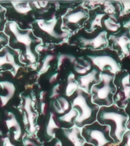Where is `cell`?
<instances>
[{
  "instance_id": "cell-12",
  "label": "cell",
  "mask_w": 130,
  "mask_h": 146,
  "mask_svg": "<svg viewBox=\"0 0 130 146\" xmlns=\"http://www.w3.org/2000/svg\"><path fill=\"white\" fill-rule=\"evenodd\" d=\"M100 73L101 72L94 66V68L87 75L76 76V80L78 82L79 89L84 91L85 93L91 94V88L94 84H98L100 82Z\"/></svg>"
},
{
  "instance_id": "cell-1",
  "label": "cell",
  "mask_w": 130,
  "mask_h": 146,
  "mask_svg": "<svg viewBox=\"0 0 130 146\" xmlns=\"http://www.w3.org/2000/svg\"><path fill=\"white\" fill-rule=\"evenodd\" d=\"M98 123L109 126L110 136L114 143L117 145L121 141L123 134L126 132L128 116L125 110L112 104L108 107H100L97 116Z\"/></svg>"
},
{
  "instance_id": "cell-27",
  "label": "cell",
  "mask_w": 130,
  "mask_h": 146,
  "mask_svg": "<svg viewBox=\"0 0 130 146\" xmlns=\"http://www.w3.org/2000/svg\"><path fill=\"white\" fill-rule=\"evenodd\" d=\"M116 146H130V130H126L123 134L121 141Z\"/></svg>"
},
{
  "instance_id": "cell-22",
  "label": "cell",
  "mask_w": 130,
  "mask_h": 146,
  "mask_svg": "<svg viewBox=\"0 0 130 146\" xmlns=\"http://www.w3.org/2000/svg\"><path fill=\"white\" fill-rule=\"evenodd\" d=\"M79 88L78 82L76 80V77L74 73H70L67 77V83L65 89V94L66 98H71Z\"/></svg>"
},
{
  "instance_id": "cell-24",
  "label": "cell",
  "mask_w": 130,
  "mask_h": 146,
  "mask_svg": "<svg viewBox=\"0 0 130 146\" xmlns=\"http://www.w3.org/2000/svg\"><path fill=\"white\" fill-rule=\"evenodd\" d=\"M11 5L15 11L20 15H27L32 11V5L30 2L26 1H11Z\"/></svg>"
},
{
  "instance_id": "cell-25",
  "label": "cell",
  "mask_w": 130,
  "mask_h": 146,
  "mask_svg": "<svg viewBox=\"0 0 130 146\" xmlns=\"http://www.w3.org/2000/svg\"><path fill=\"white\" fill-rule=\"evenodd\" d=\"M59 125L58 122L55 119L54 114L51 113H50V118L48 120V123L46 125V132L48 136H50V138H54L55 137V130L59 129Z\"/></svg>"
},
{
  "instance_id": "cell-9",
  "label": "cell",
  "mask_w": 130,
  "mask_h": 146,
  "mask_svg": "<svg viewBox=\"0 0 130 146\" xmlns=\"http://www.w3.org/2000/svg\"><path fill=\"white\" fill-rule=\"evenodd\" d=\"M109 45L112 50L117 52L121 59L130 53V34L127 29L119 31L116 34L108 36Z\"/></svg>"
},
{
  "instance_id": "cell-7",
  "label": "cell",
  "mask_w": 130,
  "mask_h": 146,
  "mask_svg": "<svg viewBox=\"0 0 130 146\" xmlns=\"http://www.w3.org/2000/svg\"><path fill=\"white\" fill-rule=\"evenodd\" d=\"M113 83L116 93L113 96V104L125 109L130 102V74L120 70L115 75Z\"/></svg>"
},
{
  "instance_id": "cell-11",
  "label": "cell",
  "mask_w": 130,
  "mask_h": 146,
  "mask_svg": "<svg viewBox=\"0 0 130 146\" xmlns=\"http://www.w3.org/2000/svg\"><path fill=\"white\" fill-rule=\"evenodd\" d=\"M36 24L41 31L55 40H65L68 36V32L62 31L58 27V20L55 17H52L49 20L36 19Z\"/></svg>"
},
{
  "instance_id": "cell-31",
  "label": "cell",
  "mask_w": 130,
  "mask_h": 146,
  "mask_svg": "<svg viewBox=\"0 0 130 146\" xmlns=\"http://www.w3.org/2000/svg\"><path fill=\"white\" fill-rule=\"evenodd\" d=\"M8 42V37L6 35L0 34V49Z\"/></svg>"
},
{
  "instance_id": "cell-34",
  "label": "cell",
  "mask_w": 130,
  "mask_h": 146,
  "mask_svg": "<svg viewBox=\"0 0 130 146\" xmlns=\"http://www.w3.org/2000/svg\"><path fill=\"white\" fill-rule=\"evenodd\" d=\"M57 76H58V73H54L52 74L50 78V83H53L56 81L57 79Z\"/></svg>"
},
{
  "instance_id": "cell-29",
  "label": "cell",
  "mask_w": 130,
  "mask_h": 146,
  "mask_svg": "<svg viewBox=\"0 0 130 146\" xmlns=\"http://www.w3.org/2000/svg\"><path fill=\"white\" fill-rule=\"evenodd\" d=\"M59 84H56L54 87H53V88L52 90V94H51V95H50V98H56L58 97H59Z\"/></svg>"
},
{
  "instance_id": "cell-28",
  "label": "cell",
  "mask_w": 130,
  "mask_h": 146,
  "mask_svg": "<svg viewBox=\"0 0 130 146\" xmlns=\"http://www.w3.org/2000/svg\"><path fill=\"white\" fill-rule=\"evenodd\" d=\"M122 10L119 14V15H125L126 14L130 13V1H125V2H120Z\"/></svg>"
},
{
  "instance_id": "cell-6",
  "label": "cell",
  "mask_w": 130,
  "mask_h": 146,
  "mask_svg": "<svg viewBox=\"0 0 130 146\" xmlns=\"http://www.w3.org/2000/svg\"><path fill=\"white\" fill-rule=\"evenodd\" d=\"M88 57L95 67L101 72H109L116 75L121 70L120 58L112 49H103V50L94 51L91 54L87 55Z\"/></svg>"
},
{
  "instance_id": "cell-36",
  "label": "cell",
  "mask_w": 130,
  "mask_h": 146,
  "mask_svg": "<svg viewBox=\"0 0 130 146\" xmlns=\"http://www.w3.org/2000/svg\"><path fill=\"white\" fill-rule=\"evenodd\" d=\"M2 12H3V9L0 6V29L2 28Z\"/></svg>"
},
{
  "instance_id": "cell-21",
  "label": "cell",
  "mask_w": 130,
  "mask_h": 146,
  "mask_svg": "<svg viewBox=\"0 0 130 146\" xmlns=\"http://www.w3.org/2000/svg\"><path fill=\"white\" fill-rule=\"evenodd\" d=\"M9 66L13 68L14 72L15 75L19 69V66L16 63L14 55L7 48H5L3 50V54L0 55V68Z\"/></svg>"
},
{
  "instance_id": "cell-18",
  "label": "cell",
  "mask_w": 130,
  "mask_h": 146,
  "mask_svg": "<svg viewBox=\"0 0 130 146\" xmlns=\"http://www.w3.org/2000/svg\"><path fill=\"white\" fill-rule=\"evenodd\" d=\"M102 28L110 35L118 33L121 29V24L115 15H107L102 21Z\"/></svg>"
},
{
  "instance_id": "cell-23",
  "label": "cell",
  "mask_w": 130,
  "mask_h": 146,
  "mask_svg": "<svg viewBox=\"0 0 130 146\" xmlns=\"http://www.w3.org/2000/svg\"><path fill=\"white\" fill-rule=\"evenodd\" d=\"M78 112L77 110L74 109L72 107V109L68 111L64 115H62L58 118L59 123H65L66 125H68V129L72 127L73 125H75V120L78 116Z\"/></svg>"
},
{
  "instance_id": "cell-37",
  "label": "cell",
  "mask_w": 130,
  "mask_h": 146,
  "mask_svg": "<svg viewBox=\"0 0 130 146\" xmlns=\"http://www.w3.org/2000/svg\"><path fill=\"white\" fill-rule=\"evenodd\" d=\"M54 146H62V142H61V141L58 140V141H57L56 142V144H55Z\"/></svg>"
},
{
  "instance_id": "cell-32",
  "label": "cell",
  "mask_w": 130,
  "mask_h": 146,
  "mask_svg": "<svg viewBox=\"0 0 130 146\" xmlns=\"http://www.w3.org/2000/svg\"><path fill=\"white\" fill-rule=\"evenodd\" d=\"M2 142H3L2 146H15L14 144L11 143L9 137H5L4 139H2Z\"/></svg>"
},
{
  "instance_id": "cell-2",
  "label": "cell",
  "mask_w": 130,
  "mask_h": 146,
  "mask_svg": "<svg viewBox=\"0 0 130 146\" xmlns=\"http://www.w3.org/2000/svg\"><path fill=\"white\" fill-rule=\"evenodd\" d=\"M73 96L74 98L71 102L72 107L77 110L79 113L75 120V125L82 129L97 121L100 107L92 101L91 94L85 93L78 88Z\"/></svg>"
},
{
  "instance_id": "cell-15",
  "label": "cell",
  "mask_w": 130,
  "mask_h": 146,
  "mask_svg": "<svg viewBox=\"0 0 130 146\" xmlns=\"http://www.w3.org/2000/svg\"><path fill=\"white\" fill-rule=\"evenodd\" d=\"M72 65L73 70L75 72L74 74L77 76L87 75L94 68L92 62L88 57H80L78 59H76Z\"/></svg>"
},
{
  "instance_id": "cell-14",
  "label": "cell",
  "mask_w": 130,
  "mask_h": 146,
  "mask_svg": "<svg viewBox=\"0 0 130 146\" xmlns=\"http://www.w3.org/2000/svg\"><path fill=\"white\" fill-rule=\"evenodd\" d=\"M63 134L72 146H84L85 144V141L82 135V129L75 125L69 129H63Z\"/></svg>"
},
{
  "instance_id": "cell-19",
  "label": "cell",
  "mask_w": 130,
  "mask_h": 146,
  "mask_svg": "<svg viewBox=\"0 0 130 146\" xmlns=\"http://www.w3.org/2000/svg\"><path fill=\"white\" fill-rule=\"evenodd\" d=\"M52 108L56 113L62 116L72 109V103L66 97L59 96L52 101Z\"/></svg>"
},
{
  "instance_id": "cell-26",
  "label": "cell",
  "mask_w": 130,
  "mask_h": 146,
  "mask_svg": "<svg viewBox=\"0 0 130 146\" xmlns=\"http://www.w3.org/2000/svg\"><path fill=\"white\" fill-rule=\"evenodd\" d=\"M55 59V56L53 55L48 54L46 55L43 59V63H42V66H41L38 72V75H40L42 74H44L49 70L50 68V63L52 62V60Z\"/></svg>"
},
{
  "instance_id": "cell-20",
  "label": "cell",
  "mask_w": 130,
  "mask_h": 146,
  "mask_svg": "<svg viewBox=\"0 0 130 146\" xmlns=\"http://www.w3.org/2000/svg\"><path fill=\"white\" fill-rule=\"evenodd\" d=\"M5 124L9 129H12L13 131L14 140L18 141L22 135V130L20 123H18V119L13 113L9 112L8 114V119L5 121Z\"/></svg>"
},
{
  "instance_id": "cell-10",
  "label": "cell",
  "mask_w": 130,
  "mask_h": 146,
  "mask_svg": "<svg viewBox=\"0 0 130 146\" xmlns=\"http://www.w3.org/2000/svg\"><path fill=\"white\" fill-rule=\"evenodd\" d=\"M89 18L88 10L84 7H77L64 16L63 24L69 29L75 31L83 26Z\"/></svg>"
},
{
  "instance_id": "cell-17",
  "label": "cell",
  "mask_w": 130,
  "mask_h": 146,
  "mask_svg": "<svg viewBox=\"0 0 130 146\" xmlns=\"http://www.w3.org/2000/svg\"><path fill=\"white\" fill-rule=\"evenodd\" d=\"M0 88L2 91H5L4 95H0V104L1 107H3L10 101L15 94V86L12 82L9 81H1L0 82Z\"/></svg>"
},
{
  "instance_id": "cell-3",
  "label": "cell",
  "mask_w": 130,
  "mask_h": 146,
  "mask_svg": "<svg viewBox=\"0 0 130 146\" xmlns=\"http://www.w3.org/2000/svg\"><path fill=\"white\" fill-rule=\"evenodd\" d=\"M100 82L91 89L92 101L99 107H108L113 104L116 87L113 83L115 75L104 72L100 73Z\"/></svg>"
},
{
  "instance_id": "cell-13",
  "label": "cell",
  "mask_w": 130,
  "mask_h": 146,
  "mask_svg": "<svg viewBox=\"0 0 130 146\" xmlns=\"http://www.w3.org/2000/svg\"><path fill=\"white\" fill-rule=\"evenodd\" d=\"M107 14H105L100 6L94 8L89 12V18L86 21L87 31L93 32L98 28H102V21Z\"/></svg>"
},
{
  "instance_id": "cell-16",
  "label": "cell",
  "mask_w": 130,
  "mask_h": 146,
  "mask_svg": "<svg viewBox=\"0 0 130 146\" xmlns=\"http://www.w3.org/2000/svg\"><path fill=\"white\" fill-rule=\"evenodd\" d=\"M25 103H24V113H25L28 121V125H29L30 132L34 133L36 131V125H35V118H36V114L34 113L33 108L34 107L35 104V100H32L31 98L30 97H25Z\"/></svg>"
},
{
  "instance_id": "cell-30",
  "label": "cell",
  "mask_w": 130,
  "mask_h": 146,
  "mask_svg": "<svg viewBox=\"0 0 130 146\" xmlns=\"http://www.w3.org/2000/svg\"><path fill=\"white\" fill-rule=\"evenodd\" d=\"M125 111L126 113L128 116V121L127 123H126V128H127L128 130H130V102L127 104V106L125 107Z\"/></svg>"
},
{
  "instance_id": "cell-4",
  "label": "cell",
  "mask_w": 130,
  "mask_h": 146,
  "mask_svg": "<svg viewBox=\"0 0 130 146\" xmlns=\"http://www.w3.org/2000/svg\"><path fill=\"white\" fill-rule=\"evenodd\" d=\"M5 32L11 39L12 43L24 47L25 58L34 63L36 60L35 52L32 49V43H36L38 40L32 35L31 30H21L15 21H11L6 25Z\"/></svg>"
},
{
  "instance_id": "cell-35",
  "label": "cell",
  "mask_w": 130,
  "mask_h": 146,
  "mask_svg": "<svg viewBox=\"0 0 130 146\" xmlns=\"http://www.w3.org/2000/svg\"><path fill=\"white\" fill-rule=\"evenodd\" d=\"M25 144L27 146H38L36 143H34V141H31V140H29V139H27V140H25Z\"/></svg>"
},
{
  "instance_id": "cell-33",
  "label": "cell",
  "mask_w": 130,
  "mask_h": 146,
  "mask_svg": "<svg viewBox=\"0 0 130 146\" xmlns=\"http://www.w3.org/2000/svg\"><path fill=\"white\" fill-rule=\"evenodd\" d=\"M123 27H125V29H127L129 32V34H130V19L127 21H125L124 22H123Z\"/></svg>"
},
{
  "instance_id": "cell-5",
  "label": "cell",
  "mask_w": 130,
  "mask_h": 146,
  "mask_svg": "<svg viewBox=\"0 0 130 146\" xmlns=\"http://www.w3.org/2000/svg\"><path fill=\"white\" fill-rule=\"evenodd\" d=\"M82 135L85 142L93 146H116L110 136L109 126L95 121L82 128Z\"/></svg>"
},
{
  "instance_id": "cell-8",
  "label": "cell",
  "mask_w": 130,
  "mask_h": 146,
  "mask_svg": "<svg viewBox=\"0 0 130 146\" xmlns=\"http://www.w3.org/2000/svg\"><path fill=\"white\" fill-rule=\"evenodd\" d=\"M86 34L78 37V41L82 47L97 51L106 49L109 45L108 34L103 28H98L93 32L87 31Z\"/></svg>"
}]
</instances>
